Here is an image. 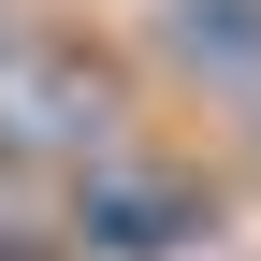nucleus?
I'll list each match as a JSON object with an SVG mask.
<instances>
[{"instance_id":"nucleus-1","label":"nucleus","mask_w":261,"mask_h":261,"mask_svg":"<svg viewBox=\"0 0 261 261\" xmlns=\"http://www.w3.org/2000/svg\"><path fill=\"white\" fill-rule=\"evenodd\" d=\"M116 73L73 44V29H0V160H58V174H87V160H116Z\"/></svg>"},{"instance_id":"nucleus-2","label":"nucleus","mask_w":261,"mask_h":261,"mask_svg":"<svg viewBox=\"0 0 261 261\" xmlns=\"http://www.w3.org/2000/svg\"><path fill=\"white\" fill-rule=\"evenodd\" d=\"M189 232H203V189H189L174 160L116 145V160L73 174V247H102V261H174Z\"/></svg>"},{"instance_id":"nucleus-3","label":"nucleus","mask_w":261,"mask_h":261,"mask_svg":"<svg viewBox=\"0 0 261 261\" xmlns=\"http://www.w3.org/2000/svg\"><path fill=\"white\" fill-rule=\"evenodd\" d=\"M174 44L218 73H261V0H174Z\"/></svg>"}]
</instances>
